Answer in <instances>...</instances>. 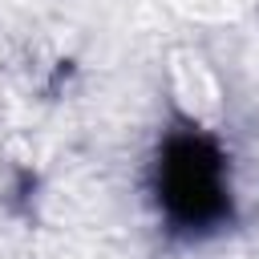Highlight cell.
Listing matches in <instances>:
<instances>
[{"label":"cell","instance_id":"1","mask_svg":"<svg viewBox=\"0 0 259 259\" xmlns=\"http://www.w3.org/2000/svg\"><path fill=\"white\" fill-rule=\"evenodd\" d=\"M154 194L162 214L194 235L214 231L231 219V190H227V162L223 150L202 130H174L166 134L154 158Z\"/></svg>","mask_w":259,"mask_h":259}]
</instances>
